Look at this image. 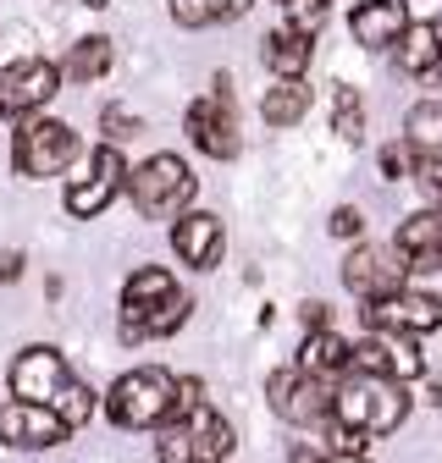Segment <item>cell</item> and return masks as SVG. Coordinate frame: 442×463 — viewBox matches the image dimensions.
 <instances>
[{
	"label": "cell",
	"instance_id": "cell-33",
	"mask_svg": "<svg viewBox=\"0 0 442 463\" xmlns=\"http://www.w3.org/2000/svg\"><path fill=\"white\" fill-rule=\"evenodd\" d=\"M23 276V254L17 249H0V281H17Z\"/></svg>",
	"mask_w": 442,
	"mask_h": 463
},
{
	"label": "cell",
	"instance_id": "cell-2",
	"mask_svg": "<svg viewBox=\"0 0 442 463\" xmlns=\"http://www.w3.org/2000/svg\"><path fill=\"white\" fill-rule=\"evenodd\" d=\"M188 320V293H178V281L160 265H144L122 287V342L139 336H172Z\"/></svg>",
	"mask_w": 442,
	"mask_h": 463
},
{
	"label": "cell",
	"instance_id": "cell-37",
	"mask_svg": "<svg viewBox=\"0 0 442 463\" xmlns=\"http://www.w3.org/2000/svg\"><path fill=\"white\" fill-rule=\"evenodd\" d=\"M426 78H431V83H437V89H442V61H437V67H431V72H426Z\"/></svg>",
	"mask_w": 442,
	"mask_h": 463
},
{
	"label": "cell",
	"instance_id": "cell-35",
	"mask_svg": "<svg viewBox=\"0 0 442 463\" xmlns=\"http://www.w3.org/2000/svg\"><path fill=\"white\" fill-rule=\"evenodd\" d=\"M420 402H442V381H426L420 386Z\"/></svg>",
	"mask_w": 442,
	"mask_h": 463
},
{
	"label": "cell",
	"instance_id": "cell-18",
	"mask_svg": "<svg viewBox=\"0 0 442 463\" xmlns=\"http://www.w3.org/2000/svg\"><path fill=\"white\" fill-rule=\"evenodd\" d=\"M310 55H315V44H310V33L293 28V23H283V28L265 33V67H271L276 78H304V72H310Z\"/></svg>",
	"mask_w": 442,
	"mask_h": 463
},
{
	"label": "cell",
	"instance_id": "cell-19",
	"mask_svg": "<svg viewBox=\"0 0 442 463\" xmlns=\"http://www.w3.org/2000/svg\"><path fill=\"white\" fill-rule=\"evenodd\" d=\"M437 61H442V17L409 23V28L399 33V67H404L409 78H426Z\"/></svg>",
	"mask_w": 442,
	"mask_h": 463
},
{
	"label": "cell",
	"instance_id": "cell-24",
	"mask_svg": "<svg viewBox=\"0 0 442 463\" xmlns=\"http://www.w3.org/2000/svg\"><path fill=\"white\" fill-rule=\"evenodd\" d=\"M381 347H387V375H393V381H420V375H426L420 347H415L404 331H381Z\"/></svg>",
	"mask_w": 442,
	"mask_h": 463
},
{
	"label": "cell",
	"instance_id": "cell-31",
	"mask_svg": "<svg viewBox=\"0 0 442 463\" xmlns=\"http://www.w3.org/2000/svg\"><path fill=\"white\" fill-rule=\"evenodd\" d=\"M409 160H415V144H387L381 149V177H409Z\"/></svg>",
	"mask_w": 442,
	"mask_h": 463
},
{
	"label": "cell",
	"instance_id": "cell-30",
	"mask_svg": "<svg viewBox=\"0 0 442 463\" xmlns=\"http://www.w3.org/2000/svg\"><path fill=\"white\" fill-rule=\"evenodd\" d=\"M283 6H288L293 28H304V33H315L326 23V0H283Z\"/></svg>",
	"mask_w": 442,
	"mask_h": 463
},
{
	"label": "cell",
	"instance_id": "cell-6",
	"mask_svg": "<svg viewBox=\"0 0 442 463\" xmlns=\"http://www.w3.org/2000/svg\"><path fill=\"white\" fill-rule=\"evenodd\" d=\"M188 138L210 160H233L238 155V105H233V83L227 78H216L210 94H199L188 105Z\"/></svg>",
	"mask_w": 442,
	"mask_h": 463
},
{
	"label": "cell",
	"instance_id": "cell-21",
	"mask_svg": "<svg viewBox=\"0 0 442 463\" xmlns=\"http://www.w3.org/2000/svg\"><path fill=\"white\" fill-rule=\"evenodd\" d=\"M260 116H265V128H293V122H304V116H310V89H304V78H283L276 89H265Z\"/></svg>",
	"mask_w": 442,
	"mask_h": 463
},
{
	"label": "cell",
	"instance_id": "cell-7",
	"mask_svg": "<svg viewBox=\"0 0 442 463\" xmlns=\"http://www.w3.org/2000/svg\"><path fill=\"white\" fill-rule=\"evenodd\" d=\"M78 133L67 128V122H50V116H39V122H28L23 133H17V149H12V160H17V171L23 177H55V171H67L72 160H78Z\"/></svg>",
	"mask_w": 442,
	"mask_h": 463
},
{
	"label": "cell",
	"instance_id": "cell-3",
	"mask_svg": "<svg viewBox=\"0 0 442 463\" xmlns=\"http://www.w3.org/2000/svg\"><path fill=\"white\" fill-rule=\"evenodd\" d=\"M172 409H178V375H166V370H155V364L122 375L117 386H110V397H105V414L117 420L122 430L166 425V420H172Z\"/></svg>",
	"mask_w": 442,
	"mask_h": 463
},
{
	"label": "cell",
	"instance_id": "cell-25",
	"mask_svg": "<svg viewBox=\"0 0 442 463\" xmlns=\"http://www.w3.org/2000/svg\"><path fill=\"white\" fill-rule=\"evenodd\" d=\"M415 149H437L442 155V99H426L409 110V133H404Z\"/></svg>",
	"mask_w": 442,
	"mask_h": 463
},
{
	"label": "cell",
	"instance_id": "cell-26",
	"mask_svg": "<svg viewBox=\"0 0 442 463\" xmlns=\"http://www.w3.org/2000/svg\"><path fill=\"white\" fill-rule=\"evenodd\" d=\"M50 409H55V420H62L67 430H78V425H89V414H94V392H89L83 381H67L62 397H55Z\"/></svg>",
	"mask_w": 442,
	"mask_h": 463
},
{
	"label": "cell",
	"instance_id": "cell-36",
	"mask_svg": "<svg viewBox=\"0 0 442 463\" xmlns=\"http://www.w3.org/2000/svg\"><path fill=\"white\" fill-rule=\"evenodd\" d=\"M321 463H365L360 452H332V458H321Z\"/></svg>",
	"mask_w": 442,
	"mask_h": 463
},
{
	"label": "cell",
	"instance_id": "cell-17",
	"mask_svg": "<svg viewBox=\"0 0 442 463\" xmlns=\"http://www.w3.org/2000/svg\"><path fill=\"white\" fill-rule=\"evenodd\" d=\"M409 270H442V210H420L399 226V243Z\"/></svg>",
	"mask_w": 442,
	"mask_h": 463
},
{
	"label": "cell",
	"instance_id": "cell-16",
	"mask_svg": "<svg viewBox=\"0 0 442 463\" xmlns=\"http://www.w3.org/2000/svg\"><path fill=\"white\" fill-rule=\"evenodd\" d=\"M349 28H354V39L365 50H387V44H399V33L409 28V6L404 0H365V6H354Z\"/></svg>",
	"mask_w": 442,
	"mask_h": 463
},
{
	"label": "cell",
	"instance_id": "cell-12",
	"mask_svg": "<svg viewBox=\"0 0 442 463\" xmlns=\"http://www.w3.org/2000/svg\"><path fill=\"white\" fill-rule=\"evenodd\" d=\"M365 320H370L376 331H404V336L442 331V298H431V293H409V287H399V293H387V298H370Z\"/></svg>",
	"mask_w": 442,
	"mask_h": 463
},
{
	"label": "cell",
	"instance_id": "cell-29",
	"mask_svg": "<svg viewBox=\"0 0 442 463\" xmlns=\"http://www.w3.org/2000/svg\"><path fill=\"white\" fill-rule=\"evenodd\" d=\"M139 110H128V105H105L100 110V133L110 138V144H128V138H139Z\"/></svg>",
	"mask_w": 442,
	"mask_h": 463
},
{
	"label": "cell",
	"instance_id": "cell-34",
	"mask_svg": "<svg viewBox=\"0 0 442 463\" xmlns=\"http://www.w3.org/2000/svg\"><path fill=\"white\" fill-rule=\"evenodd\" d=\"M299 320H304V331H326V304H304Z\"/></svg>",
	"mask_w": 442,
	"mask_h": 463
},
{
	"label": "cell",
	"instance_id": "cell-27",
	"mask_svg": "<svg viewBox=\"0 0 442 463\" xmlns=\"http://www.w3.org/2000/svg\"><path fill=\"white\" fill-rule=\"evenodd\" d=\"M332 133H338L343 144H360V138H365V105H360V94H354V89H343V94H338V116H332Z\"/></svg>",
	"mask_w": 442,
	"mask_h": 463
},
{
	"label": "cell",
	"instance_id": "cell-14",
	"mask_svg": "<svg viewBox=\"0 0 442 463\" xmlns=\"http://www.w3.org/2000/svg\"><path fill=\"white\" fill-rule=\"evenodd\" d=\"M122 183H128V165H122L117 144H105V149L89 155V177L67 188V210H72V215H100L110 199L122 194Z\"/></svg>",
	"mask_w": 442,
	"mask_h": 463
},
{
	"label": "cell",
	"instance_id": "cell-4",
	"mask_svg": "<svg viewBox=\"0 0 442 463\" xmlns=\"http://www.w3.org/2000/svg\"><path fill=\"white\" fill-rule=\"evenodd\" d=\"M233 452V425L221 420L210 402L172 414L160 430V463H221Z\"/></svg>",
	"mask_w": 442,
	"mask_h": 463
},
{
	"label": "cell",
	"instance_id": "cell-22",
	"mask_svg": "<svg viewBox=\"0 0 442 463\" xmlns=\"http://www.w3.org/2000/svg\"><path fill=\"white\" fill-rule=\"evenodd\" d=\"M172 6V17L183 23V28H210V23H233V17H244L255 0H166Z\"/></svg>",
	"mask_w": 442,
	"mask_h": 463
},
{
	"label": "cell",
	"instance_id": "cell-11",
	"mask_svg": "<svg viewBox=\"0 0 442 463\" xmlns=\"http://www.w3.org/2000/svg\"><path fill=\"white\" fill-rule=\"evenodd\" d=\"M67 381H72V370H67V359L55 354V347H23L17 364H12V397L17 402H44L50 409Z\"/></svg>",
	"mask_w": 442,
	"mask_h": 463
},
{
	"label": "cell",
	"instance_id": "cell-1",
	"mask_svg": "<svg viewBox=\"0 0 442 463\" xmlns=\"http://www.w3.org/2000/svg\"><path fill=\"white\" fill-rule=\"evenodd\" d=\"M409 420V397H404V381L393 375H360L349 370L332 392V436H393L399 425Z\"/></svg>",
	"mask_w": 442,
	"mask_h": 463
},
{
	"label": "cell",
	"instance_id": "cell-8",
	"mask_svg": "<svg viewBox=\"0 0 442 463\" xmlns=\"http://www.w3.org/2000/svg\"><path fill=\"white\" fill-rule=\"evenodd\" d=\"M55 94H62V67L44 61V55H23V61L0 67V110H6V116L44 110Z\"/></svg>",
	"mask_w": 442,
	"mask_h": 463
},
{
	"label": "cell",
	"instance_id": "cell-5",
	"mask_svg": "<svg viewBox=\"0 0 442 463\" xmlns=\"http://www.w3.org/2000/svg\"><path fill=\"white\" fill-rule=\"evenodd\" d=\"M128 194H133V204H139V215L144 221H172L188 199H194V171L178 160V155H149L144 165H133L128 171V183H122Z\"/></svg>",
	"mask_w": 442,
	"mask_h": 463
},
{
	"label": "cell",
	"instance_id": "cell-20",
	"mask_svg": "<svg viewBox=\"0 0 442 463\" xmlns=\"http://www.w3.org/2000/svg\"><path fill=\"white\" fill-rule=\"evenodd\" d=\"M299 370L315 375V381H332V375H349V342L338 331H304V347H299Z\"/></svg>",
	"mask_w": 442,
	"mask_h": 463
},
{
	"label": "cell",
	"instance_id": "cell-32",
	"mask_svg": "<svg viewBox=\"0 0 442 463\" xmlns=\"http://www.w3.org/2000/svg\"><path fill=\"white\" fill-rule=\"evenodd\" d=\"M326 226H332V238H360V232H365V215H360L354 204H338Z\"/></svg>",
	"mask_w": 442,
	"mask_h": 463
},
{
	"label": "cell",
	"instance_id": "cell-28",
	"mask_svg": "<svg viewBox=\"0 0 442 463\" xmlns=\"http://www.w3.org/2000/svg\"><path fill=\"white\" fill-rule=\"evenodd\" d=\"M409 177L420 183V194H426L431 204H442V155H437V149H415Z\"/></svg>",
	"mask_w": 442,
	"mask_h": 463
},
{
	"label": "cell",
	"instance_id": "cell-38",
	"mask_svg": "<svg viewBox=\"0 0 442 463\" xmlns=\"http://www.w3.org/2000/svg\"><path fill=\"white\" fill-rule=\"evenodd\" d=\"M288 463H315V458H304V452H299V458H288Z\"/></svg>",
	"mask_w": 442,
	"mask_h": 463
},
{
	"label": "cell",
	"instance_id": "cell-13",
	"mask_svg": "<svg viewBox=\"0 0 442 463\" xmlns=\"http://www.w3.org/2000/svg\"><path fill=\"white\" fill-rule=\"evenodd\" d=\"M0 441L17 447V452L62 447L67 441V425L55 420V409H44V402H6V409H0Z\"/></svg>",
	"mask_w": 442,
	"mask_h": 463
},
{
	"label": "cell",
	"instance_id": "cell-10",
	"mask_svg": "<svg viewBox=\"0 0 442 463\" xmlns=\"http://www.w3.org/2000/svg\"><path fill=\"white\" fill-rule=\"evenodd\" d=\"M409 276L404 254L399 249H381V243H360L349 260H343V281H349V293L360 298H387V293H399Z\"/></svg>",
	"mask_w": 442,
	"mask_h": 463
},
{
	"label": "cell",
	"instance_id": "cell-9",
	"mask_svg": "<svg viewBox=\"0 0 442 463\" xmlns=\"http://www.w3.org/2000/svg\"><path fill=\"white\" fill-rule=\"evenodd\" d=\"M265 397H271V409L276 420H288V425H326L332 420V386L304 375L299 364L293 370H276L265 381Z\"/></svg>",
	"mask_w": 442,
	"mask_h": 463
},
{
	"label": "cell",
	"instance_id": "cell-15",
	"mask_svg": "<svg viewBox=\"0 0 442 463\" xmlns=\"http://www.w3.org/2000/svg\"><path fill=\"white\" fill-rule=\"evenodd\" d=\"M221 243H227V238H221V215L194 210V215H178V226H172V249L194 270H210L221 260Z\"/></svg>",
	"mask_w": 442,
	"mask_h": 463
},
{
	"label": "cell",
	"instance_id": "cell-23",
	"mask_svg": "<svg viewBox=\"0 0 442 463\" xmlns=\"http://www.w3.org/2000/svg\"><path fill=\"white\" fill-rule=\"evenodd\" d=\"M105 67H110V39H100V33H94V39H78V44H72L62 78H72V83H94Z\"/></svg>",
	"mask_w": 442,
	"mask_h": 463
}]
</instances>
